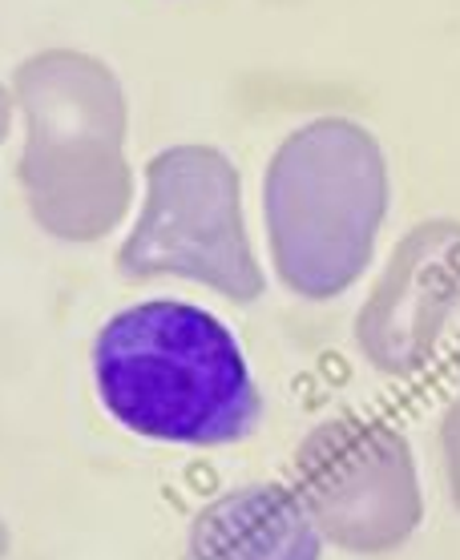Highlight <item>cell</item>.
<instances>
[{
    "instance_id": "obj_1",
    "label": "cell",
    "mask_w": 460,
    "mask_h": 560,
    "mask_svg": "<svg viewBox=\"0 0 460 560\" xmlns=\"http://www.w3.org/2000/svg\"><path fill=\"white\" fill-rule=\"evenodd\" d=\"M93 380L117 423L162 444H239L263 416L251 363L227 323L174 299L110 318L93 343Z\"/></svg>"
},
{
    "instance_id": "obj_9",
    "label": "cell",
    "mask_w": 460,
    "mask_h": 560,
    "mask_svg": "<svg viewBox=\"0 0 460 560\" xmlns=\"http://www.w3.org/2000/svg\"><path fill=\"white\" fill-rule=\"evenodd\" d=\"M9 121H13V97H9V90L0 85V145H4V138H9Z\"/></svg>"
},
{
    "instance_id": "obj_6",
    "label": "cell",
    "mask_w": 460,
    "mask_h": 560,
    "mask_svg": "<svg viewBox=\"0 0 460 560\" xmlns=\"http://www.w3.org/2000/svg\"><path fill=\"white\" fill-rule=\"evenodd\" d=\"M460 306V222L428 218L396 243L359 306L356 343L383 375L421 371Z\"/></svg>"
},
{
    "instance_id": "obj_3",
    "label": "cell",
    "mask_w": 460,
    "mask_h": 560,
    "mask_svg": "<svg viewBox=\"0 0 460 560\" xmlns=\"http://www.w3.org/2000/svg\"><path fill=\"white\" fill-rule=\"evenodd\" d=\"M263 218L279 279L335 299L368 270L388 218V162L371 129L315 117L283 138L263 178Z\"/></svg>"
},
{
    "instance_id": "obj_7",
    "label": "cell",
    "mask_w": 460,
    "mask_h": 560,
    "mask_svg": "<svg viewBox=\"0 0 460 560\" xmlns=\"http://www.w3.org/2000/svg\"><path fill=\"white\" fill-rule=\"evenodd\" d=\"M320 524L283 485L234 488L206 504L191 528V560H320Z\"/></svg>"
},
{
    "instance_id": "obj_5",
    "label": "cell",
    "mask_w": 460,
    "mask_h": 560,
    "mask_svg": "<svg viewBox=\"0 0 460 560\" xmlns=\"http://www.w3.org/2000/svg\"><path fill=\"white\" fill-rule=\"evenodd\" d=\"M295 471L323 540L347 552H392L424 516L416 456L388 423L359 416L320 423L299 447Z\"/></svg>"
},
{
    "instance_id": "obj_2",
    "label": "cell",
    "mask_w": 460,
    "mask_h": 560,
    "mask_svg": "<svg viewBox=\"0 0 460 560\" xmlns=\"http://www.w3.org/2000/svg\"><path fill=\"white\" fill-rule=\"evenodd\" d=\"M25 114L21 186L41 226L93 243L126 214L134 174L126 162V93L90 52L49 49L13 77Z\"/></svg>"
},
{
    "instance_id": "obj_4",
    "label": "cell",
    "mask_w": 460,
    "mask_h": 560,
    "mask_svg": "<svg viewBox=\"0 0 460 560\" xmlns=\"http://www.w3.org/2000/svg\"><path fill=\"white\" fill-rule=\"evenodd\" d=\"M129 279L179 275L251 303L267 279L243 222L239 170L215 145H170L146 166V206L122 246Z\"/></svg>"
},
{
    "instance_id": "obj_8",
    "label": "cell",
    "mask_w": 460,
    "mask_h": 560,
    "mask_svg": "<svg viewBox=\"0 0 460 560\" xmlns=\"http://www.w3.org/2000/svg\"><path fill=\"white\" fill-rule=\"evenodd\" d=\"M440 452H445L448 492H452V504L460 509V399H452L445 411V423H440Z\"/></svg>"
}]
</instances>
